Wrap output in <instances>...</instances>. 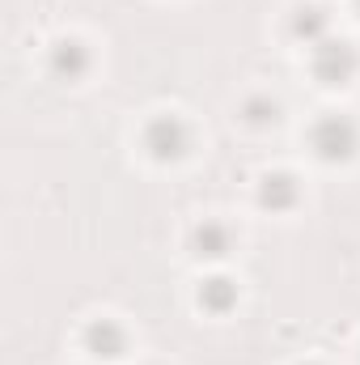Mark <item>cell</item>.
<instances>
[{"label": "cell", "mask_w": 360, "mask_h": 365, "mask_svg": "<svg viewBox=\"0 0 360 365\" xmlns=\"http://www.w3.org/2000/svg\"><path fill=\"white\" fill-rule=\"evenodd\" d=\"M309 145L322 162H348L360 149V128L348 115H322L314 128H309Z\"/></svg>", "instance_id": "6da1fadb"}, {"label": "cell", "mask_w": 360, "mask_h": 365, "mask_svg": "<svg viewBox=\"0 0 360 365\" xmlns=\"http://www.w3.org/2000/svg\"><path fill=\"white\" fill-rule=\"evenodd\" d=\"M356 47L352 43H344V38H327V43H318L314 47V56H309V68H314V77L322 81V86H344L352 73H356Z\"/></svg>", "instance_id": "7a4b0ae2"}, {"label": "cell", "mask_w": 360, "mask_h": 365, "mask_svg": "<svg viewBox=\"0 0 360 365\" xmlns=\"http://www.w3.org/2000/svg\"><path fill=\"white\" fill-rule=\"evenodd\" d=\"M144 149H149L157 162H179L182 153L191 149V128L182 123L179 115H157V119L144 128Z\"/></svg>", "instance_id": "3957f363"}, {"label": "cell", "mask_w": 360, "mask_h": 365, "mask_svg": "<svg viewBox=\"0 0 360 365\" xmlns=\"http://www.w3.org/2000/svg\"><path fill=\"white\" fill-rule=\"evenodd\" d=\"M85 349H90L97 361H119L127 353V331L110 319H93L85 327Z\"/></svg>", "instance_id": "277c9868"}, {"label": "cell", "mask_w": 360, "mask_h": 365, "mask_svg": "<svg viewBox=\"0 0 360 365\" xmlns=\"http://www.w3.org/2000/svg\"><path fill=\"white\" fill-rule=\"evenodd\" d=\"M90 47L85 43H77V38H64V43H55L51 47V73L60 77V81H81L85 73H90Z\"/></svg>", "instance_id": "5b68a950"}, {"label": "cell", "mask_w": 360, "mask_h": 365, "mask_svg": "<svg viewBox=\"0 0 360 365\" xmlns=\"http://www.w3.org/2000/svg\"><path fill=\"white\" fill-rule=\"evenodd\" d=\"M292 34L305 38V47L327 43V38H331V13H327L322 4H301V9L292 13Z\"/></svg>", "instance_id": "8992f818"}, {"label": "cell", "mask_w": 360, "mask_h": 365, "mask_svg": "<svg viewBox=\"0 0 360 365\" xmlns=\"http://www.w3.org/2000/svg\"><path fill=\"white\" fill-rule=\"evenodd\" d=\"M229 247H233L229 225H221V221H203V225L195 230V255L221 259V255H229Z\"/></svg>", "instance_id": "52a82bcc"}, {"label": "cell", "mask_w": 360, "mask_h": 365, "mask_svg": "<svg viewBox=\"0 0 360 365\" xmlns=\"http://www.w3.org/2000/svg\"><path fill=\"white\" fill-rule=\"evenodd\" d=\"M297 179L292 175H268L263 179V187H259V200L268 204V208H292L297 204Z\"/></svg>", "instance_id": "ba28073f"}, {"label": "cell", "mask_w": 360, "mask_h": 365, "mask_svg": "<svg viewBox=\"0 0 360 365\" xmlns=\"http://www.w3.org/2000/svg\"><path fill=\"white\" fill-rule=\"evenodd\" d=\"M233 302H238V289H233V280H225V276H216V280H203V289H199V306H208L212 314H225Z\"/></svg>", "instance_id": "9c48e42d"}, {"label": "cell", "mask_w": 360, "mask_h": 365, "mask_svg": "<svg viewBox=\"0 0 360 365\" xmlns=\"http://www.w3.org/2000/svg\"><path fill=\"white\" fill-rule=\"evenodd\" d=\"M246 119H250V123H275V119H280V102H271V98H250V102H246Z\"/></svg>", "instance_id": "30bf717a"}, {"label": "cell", "mask_w": 360, "mask_h": 365, "mask_svg": "<svg viewBox=\"0 0 360 365\" xmlns=\"http://www.w3.org/2000/svg\"><path fill=\"white\" fill-rule=\"evenodd\" d=\"M356 9H360V0H356Z\"/></svg>", "instance_id": "8fae6325"}]
</instances>
